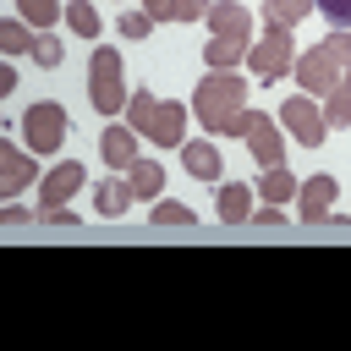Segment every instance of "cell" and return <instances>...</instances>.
<instances>
[{
  "mask_svg": "<svg viewBox=\"0 0 351 351\" xmlns=\"http://www.w3.org/2000/svg\"><path fill=\"white\" fill-rule=\"evenodd\" d=\"M192 110L203 121V132H219V137H241L247 132V82L236 71H208L192 93Z\"/></svg>",
  "mask_w": 351,
  "mask_h": 351,
  "instance_id": "1",
  "label": "cell"
},
{
  "mask_svg": "<svg viewBox=\"0 0 351 351\" xmlns=\"http://www.w3.org/2000/svg\"><path fill=\"white\" fill-rule=\"evenodd\" d=\"M88 99H93V110L99 115H126V99H132V88H126V77H121V55L110 49V44H99L93 49V60H88Z\"/></svg>",
  "mask_w": 351,
  "mask_h": 351,
  "instance_id": "2",
  "label": "cell"
},
{
  "mask_svg": "<svg viewBox=\"0 0 351 351\" xmlns=\"http://www.w3.org/2000/svg\"><path fill=\"white\" fill-rule=\"evenodd\" d=\"M22 137H27L33 154H55V148L66 143V104H55V99L27 104V110H22Z\"/></svg>",
  "mask_w": 351,
  "mask_h": 351,
  "instance_id": "3",
  "label": "cell"
},
{
  "mask_svg": "<svg viewBox=\"0 0 351 351\" xmlns=\"http://www.w3.org/2000/svg\"><path fill=\"white\" fill-rule=\"evenodd\" d=\"M247 66H252L263 82L285 77V71L296 66V44H291V27H263V44H247Z\"/></svg>",
  "mask_w": 351,
  "mask_h": 351,
  "instance_id": "4",
  "label": "cell"
},
{
  "mask_svg": "<svg viewBox=\"0 0 351 351\" xmlns=\"http://www.w3.org/2000/svg\"><path fill=\"white\" fill-rule=\"evenodd\" d=\"M280 121H285V132H291L302 148H318V143L329 137V121H324V110H318L307 93L285 99V104H280Z\"/></svg>",
  "mask_w": 351,
  "mask_h": 351,
  "instance_id": "5",
  "label": "cell"
},
{
  "mask_svg": "<svg viewBox=\"0 0 351 351\" xmlns=\"http://www.w3.org/2000/svg\"><path fill=\"white\" fill-rule=\"evenodd\" d=\"M88 186V170L77 165V159H60L44 181H38V214H55V208H66L77 192Z\"/></svg>",
  "mask_w": 351,
  "mask_h": 351,
  "instance_id": "6",
  "label": "cell"
},
{
  "mask_svg": "<svg viewBox=\"0 0 351 351\" xmlns=\"http://www.w3.org/2000/svg\"><path fill=\"white\" fill-rule=\"evenodd\" d=\"M335 197H340V181L329 170H318V176H307L296 186V214L307 225H324V219H335Z\"/></svg>",
  "mask_w": 351,
  "mask_h": 351,
  "instance_id": "7",
  "label": "cell"
},
{
  "mask_svg": "<svg viewBox=\"0 0 351 351\" xmlns=\"http://www.w3.org/2000/svg\"><path fill=\"white\" fill-rule=\"evenodd\" d=\"M291 77H296V82H302L307 93H329V88H335V82H340L346 71L335 66V55H329L324 44H307V49L296 55V66H291Z\"/></svg>",
  "mask_w": 351,
  "mask_h": 351,
  "instance_id": "8",
  "label": "cell"
},
{
  "mask_svg": "<svg viewBox=\"0 0 351 351\" xmlns=\"http://www.w3.org/2000/svg\"><path fill=\"white\" fill-rule=\"evenodd\" d=\"M247 154H252V165L258 170H269V165H285V137L274 132V121L263 115V110H247Z\"/></svg>",
  "mask_w": 351,
  "mask_h": 351,
  "instance_id": "9",
  "label": "cell"
},
{
  "mask_svg": "<svg viewBox=\"0 0 351 351\" xmlns=\"http://www.w3.org/2000/svg\"><path fill=\"white\" fill-rule=\"evenodd\" d=\"M143 137H148V143H159V148L186 143V104L159 99V104H154V115H148V126H143Z\"/></svg>",
  "mask_w": 351,
  "mask_h": 351,
  "instance_id": "10",
  "label": "cell"
},
{
  "mask_svg": "<svg viewBox=\"0 0 351 351\" xmlns=\"http://www.w3.org/2000/svg\"><path fill=\"white\" fill-rule=\"evenodd\" d=\"M203 22H208V33H214V38L252 44V11H247V5H236V0H214Z\"/></svg>",
  "mask_w": 351,
  "mask_h": 351,
  "instance_id": "11",
  "label": "cell"
},
{
  "mask_svg": "<svg viewBox=\"0 0 351 351\" xmlns=\"http://www.w3.org/2000/svg\"><path fill=\"white\" fill-rule=\"evenodd\" d=\"M181 170L197 176V181H219V176H225L219 143H208V137H186V143H181Z\"/></svg>",
  "mask_w": 351,
  "mask_h": 351,
  "instance_id": "12",
  "label": "cell"
},
{
  "mask_svg": "<svg viewBox=\"0 0 351 351\" xmlns=\"http://www.w3.org/2000/svg\"><path fill=\"white\" fill-rule=\"evenodd\" d=\"M33 176H38V170H33V159L5 137V143H0V192H5V197H16V192H27V186H33Z\"/></svg>",
  "mask_w": 351,
  "mask_h": 351,
  "instance_id": "13",
  "label": "cell"
},
{
  "mask_svg": "<svg viewBox=\"0 0 351 351\" xmlns=\"http://www.w3.org/2000/svg\"><path fill=\"white\" fill-rule=\"evenodd\" d=\"M214 214H219V225H247L252 219V186L247 181H219L214 186Z\"/></svg>",
  "mask_w": 351,
  "mask_h": 351,
  "instance_id": "14",
  "label": "cell"
},
{
  "mask_svg": "<svg viewBox=\"0 0 351 351\" xmlns=\"http://www.w3.org/2000/svg\"><path fill=\"white\" fill-rule=\"evenodd\" d=\"M99 159H104L110 170H132V159H137V132H132V126H104V132H99Z\"/></svg>",
  "mask_w": 351,
  "mask_h": 351,
  "instance_id": "15",
  "label": "cell"
},
{
  "mask_svg": "<svg viewBox=\"0 0 351 351\" xmlns=\"http://www.w3.org/2000/svg\"><path fill=\"white\" fill-rule=\"evenodd\" d=\"M126 208H132V186H126V176L93 181V214H99V219H121Z\"/></svg>",
  "mask_w": 351,
  "mask_h": 351,
  "instance_id": "16",
  "label": "cell"
},
{
  "mask_svg": "<svg viewBox=\"0 0 351 351\" xmlns=\"http://www.w3.org/2000/svg\"><path fill=\"white\" fill-rule=\"evenodd\" d=\"M121 176H126L132 197H159V192H165V170H159L154 159H132V170H121Z\"/></svg>",
  "mask_w": 351,
  "mask_h": 351,
  "instance_id": "17",
  "label": "cell"
},
{
  "mask_svg": "<svg viewBox=\"0 0 351 351\" xmlns=\"http://www.w3.org/2000/svg\"><path fill=\"white\" fill-rule=\"evenodd\" d=\"M203 60H208V71H236V60H247V44H236V38H208V44H203Z\"/></svg>",
  "mask_w": 351,
  "mask_h": 351,
  "instance_id": "18",
  "label": "cell"
},
{
  "mask_svg": "<svg viewBox=\"0 0 351 351\" xmlns=\"http://www.w3.org/2000/svg\"><path fill=\"white\" fill-rule=\"evenodd\" d=\"M296 186H302V181H296L285 165H269V170H263V181H258L263 203H285V197H296Z\"/></svg>",
  "mask_w": 351,
  "mask_h": 351,
  "instance_id": "19",
  "label": "cell"
},
{
  "mask_svg": "<svg viewBox=\"0 0 351 351\" xmlns=\"http://www.w3.org/2000/svg\"><path fill=\"white\" fill-rule=\"evenodd\" d=\"M313 0H263V27H296Z\"/></svg>",
  "mask_w": 351,
  "mask_h": 351,
  "instance_id": "20",
  "label": "cell"
},
{
  "mask_svg": "<svg viewBox=\"0 0 351 351\" xmlns=\"http://www.w3.org/2000/svg\"><path fill=\"white\" fill-rule=\"evenodd\" d=\"M324 121H329V132L335 126H351V71L329 88V104H324Z\"/></svg>",
  "mask_w": 351,
  "mask_h": 351,
  "instance_id": "21",
  "label": "cell"
},
{
  "mask_svg": "<svg viewBox=\"0 0 351 351\" xmlns=\"http://www.w3.org/2000/svg\"><path fill=\"white\" fill-rule=\"evenodd\" d=\"M33 38H38V33H27V22H22V16L0 22V49H5V55H33Z\"/></svg>",
  "mask_w": 351,
  "mask_h": 351,
  "instance_id": "22",
  "label": "cell"
},
{
  "mask_svg": "<svg viewBox=\"0 0 351 351\" xmlns=\"http://www.w3.org/2000/svg\"><path fill=\"white\" fill-rule=\"evenodd\" d=\"M60 11H66L60 0H16V16H22L27 27H44V33H49V22H55Z\"/></svg>",
  "mask_w": 351,
  "mask_h": 351,
  "instance_id": "23",
  "label": "cell"
},
{
  "mask_svg": "<svg viewBox=\"0 0 351 351\" xmlns=\"http://www.w3.org/2000/svg\"><path fill=\"white\" fill-rule=\"evenodd\" d=\"M66 22H71V33H77V38H99V27H104V22H99V11H93L88 0H71V5H66Z\"/></svg>",
  "mask_w": 351,
  "mask_h": 351,
  "instance_id": "24",
  "label": "cell"
},
{
  "mask_svg": "<svg viewBox=\"0 0 351 351\" xmlns=\"http://www.w3.org/2000/svg\"><path fill=\"white\" fill-rule=\"evenodd\" d=\"M154 104H159V99H154L148 88H132V99H126V126H132L137 137H143V126H148V115H154Z\"/></svg>",
  "mask_w": 351,
  "mask_h": 351,
  "instance_id": "25",
  "label": "cell"
},
{
  "mask_svg": "<svg viewBox=\"0 0 351 351\" xmlns=\"http://www.w3.org/2000/svg\"><path fill=\"white\" fill-rule=\"evenodd\" d=\"M115 27H121V38H148V33H154V16H148L143 5H126Z\"/></svg>",
  "mask_w": 351,
  "mask_h": 351,
  "instance_id": "26",
  "label": "cell"
},
{
  "mask_svg": "<svg viewBox=\"0 0 351 351\" xmlns=\"http://www.w3.org/2000/svg\"><path fill=\"white\" fill-rule=\"evenodd\" d=\"M154 225H192V208L176 197H154Z\"/></svg>",
  "mask_w": 351,
  "mask_h": 351,
  "instance_id": "27",
  "label": "cell"
},
{
  "mask_svg": "<svg viewBox=\"0 0 351 351\" xmlns=\"http://www.w3.org/2000/svg\"><path fill=\"white\" fill-rule=\"evenodd\" d=\"M33 60H38L44 71H55V66L66 60V49H60V38H49V33H38V38H33Z\"/></svg>",
  "mask_w": 351,
  "mask_h": 351,
  "instance_id": "28",
  "label": "cell"
},
{
  "mask_svg": "<svg viewBox=\"0 0 351 351\" xmlns=\"http://www.w3.org/2000/svg\"><path fill=\"white\" fill-rule=\"evenodd\" d=\"M324 49L335 55V66H340V71H351V27H335V33L324 38Z\"/></svg>",
  "mask_w": 351,
  "mask_h": 351,
  "instance_id": "29",
  "label": "cell"
},
{
  "mask_svg": "<svg viewBox=\"0 0 351 351\" xmlns=\"http://www.w3.org/2000/svg\"><path fill=\"white\" fill-rule=\"evenodd\" d=\"M214 0H170V22H203Z\"/></svg>",
  "mask_w": 351,
  "mask_h": 351,
  "instance_id": "30",
  "label": "cell"
},
{
  "mask_svg": "<svg viewBox=\"0 0 351 351\" xmlns=\"http://www.w3.org/2000/svg\"><path fill=\"white\" fill-rule=\"evenodd\" d=\"M313 5H318L335 27H351V0H313Z\"/></svg>",
  "mask_w": 351,
  "mask_h": 351,
  "instance_id": "31",
  "label": "cell"
},
{
  "mask_svg": "<svg viewBox=\"0 0 351 351\" xmlns=\"http://www.w3.org/2000/svg\"><path fill=\"white\" fill-rule=\"evenodd\" d=\"M258 225H285V214H280V203H263V214H252Z\"/></svg>",
  "mask_w": 351,
  "mask_h": 351,
  "instance_id": "32",
  "label": "cell"
},
{
  "mask_svg": "<svg viewBox=\"0 0 351 351\" xmlns=\"http://www.w3.org/2000/svg\"><path fill=\"white\" fill-rule=\"evenodd\" d=\"M143 11H148L154 22H170V0H143Z\"/></svg>",
  "mask_w": 351,
  "mask_h": 351,
  "instance_id": "33",
  "label": "cell"
},
{
  "mask_svg": "<svg viewBox=\"0 0 351 351\" xmlns=\"http://www.w3.org/2000/svg\"><path fill=\"white\" fill-rule=\"evenodd\" d=\"M5 225H27V208H16V203H5V214H0Z\"/></svg>",
  "mask_w": 351,
  "mask_h": 351,
  "instance_id": "34",
  "label": "cell"
},
{
  "mask_svg": "<svg viewBox=\"0 0 351 351\" xmlns=\"http://www.w3.org/2000/svg\"><path fill=\"white\" fill-rule=\"evenodd\" d=\"M38 219H49V225H77V214H71V208H55V214H38Z\"/></svg>",
  "mask_w": 351,
  "mask_h": 351,
  "instance_id": "35",
  "label": "cell"
}]
</instances>
